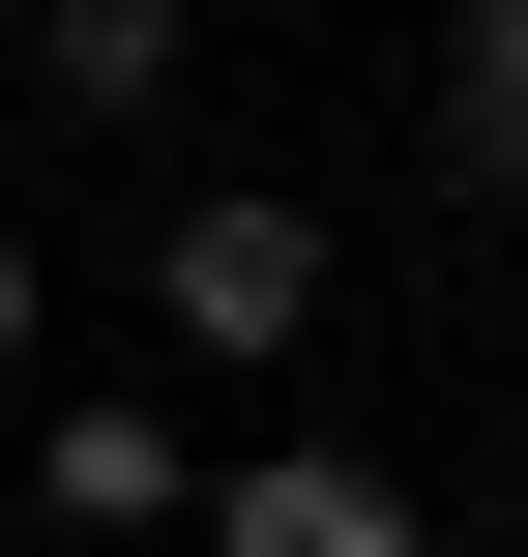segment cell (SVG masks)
<instances>
[{"mask_svg": "<svg viewBox=\"0 0 528 557\" xmlns=\"http://www.w3.org/2000/svg\"><path fill=\"white\" fill-rule=\"evenodd\" d=\"M323 294H353V235H323L294 176H176V206H147V323H176L206 382H294Z\"/></svg>", "mask_w": 528, "mask_h": 557, "instance_id": "1", "label": "cell"}, {"mask_svg": "<svg viewBox=\"0 0 528 557\" xmlns=\"http://www.w3.org/2000/svg\"><path fill=\"white\" fill-rule=\"evenodd\" d=\"M206 557H441V529H412L382 441H235L206 470Z\"/></svg>", "mask_w": 528, "mask_h": 557, "instance_id": "2", "label": "cell"}, {"mask_svg": "<svg viewBox=\"0 0 528 557\" xmlns=\"http://www.w3.org/2000/svg\"><path fill=\"white\" fill-rule=\"evenodd\" d=\"M176 59H206V0H29V117H88V147H147Z\"/></svg>", "mask_w": 528, "mask_h": 557, "instance_id": "3", "label": "cell"}, {"mask_svg": "<svg viewBox=\"0 0 528 557\" xmlns=\"http://www.w3.org/2000/svg\"><path fill=\"white\" fill-rule=\"evenodd\" d=\"M29 529H206V441H176V411H29Z\"/></svg>", "mask_w": 528, "mask_h": 557, "instance_id": "4", "label": "cell"}, {"mask_svg": "<svg viewBox=\"0 0 528 557\" xmlns=\"http://www.w3.org/2000/svg\"><path fill=\"white\" fill-rule=\"evenodd\" d=\"M441 176L528 206V0H441Z\"/></svg>", "mask_w": 528, "mask_h": 557, "instance_id": "5", "label": "cell"}, {"mask_svg": "<svg viewBox=\"0 0 528 557\" xmlns=\"http://www.w3.org/2000/svg\"><path fill=\"white\" fill-rule=\"evenodd\" d=\"M29 352H59V264H29V206H0V382H29Z\"/></svg>", "mask_w": 528, "mask_h": 557, "instance_id": "6", "label": "cell"}]
</instances>
